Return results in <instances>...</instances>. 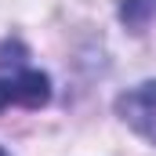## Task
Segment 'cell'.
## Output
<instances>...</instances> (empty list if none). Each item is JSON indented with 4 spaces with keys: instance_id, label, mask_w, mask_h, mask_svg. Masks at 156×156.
I'll list each match as a JSON object with an SVG mask.
<instances>
[{
    "instance_id": "obj_1",
    "label": "cell",
    "mask_w": 156,
    "mask_h": 156,
    "mask_svg": "<svg viewBox=\"0 0 156 156\" xmlns=\"http://www.w3.org/2000/svg\"><path fill=\"white\" fill-rule=\"evenodd\" d=\"M51 98V80L29 66V55L18 40H7L0 47V113L4 109H40Z\"/></svg>"
},
{
    "instance_id": "obj_2",
    "label": "cell",
    "mask_w": 156,
    "mask_h": 156,
    "mask_svg": "<svg viewBox=\"0 0 156 156\" xmlns=\"http://www.w3.org/2000/svg\"><path fill=\"white\" fill-rule=\"evenodd\" d=\"M116 113L134 134H142L145 142L156 145V80H145V83L123 91L116 98Z\"/></svg>"
},
{
    "instance_id": "obj_3",
    "label": "cell",
    "mask_w": 156,
    "mask_h": 156,
    "mask_svg": "<svg viewBox=\"0 0 156 156\" xmlns=\"http://www.w3.org/2000/svg\"><path fill=\"white\" fill-rule=\"evenodd\" d=\"M120 18L134 29H142L149 18H156V0H123L120 4Z\"/></svg>"
},
{
    "instance_id": "obj_4",
    "label": "cell",
    "mask_w": 156,
    "mask_h": 156,
    "mask_svg": "<svg viewBox=\"0 0 156 156\" xmlns=\"http://www.w3.org/2000/svg\"><path fill=\"white\" fill-rule=\"evenodd\" d=\"M0 156H7V153H4V149H0Z\"/></svg>"
}]
</instances>
